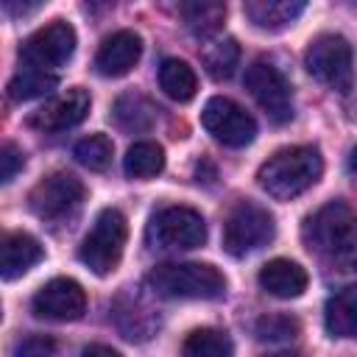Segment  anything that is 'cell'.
<instances>
[{"mask_svg":"<svg viewBox=\"0 0 357 357\" xmlns=\"http://www.w3.org/2000/svg\"><path fill=\"white\" fill-rule=\"evenodd\" d=\"M273 215L254 204V201H240L234 209L226 215L223 223V251L231 257H245L273 240Z\"/></svg>","mask_w":357,"mask_h":357,"instance_id":"cell-7","label":"cell"},{"mask_svg":"<svg viewBox=\"0 0 357 357\" xmlns=\"http://www.w3.org/2000/svg\"><path fill=\"white\" fill-rule=\"evenodd\" d=\"M301 237L310 251L332 262L343 259L357 251V212L343 201H332L304 220Z\"/></svg>","mask_w":357,"mask_h":357,"instance_id":"cell-2","label":"cell"},{"mask_svg":"<svg viewBox=\"0 0 357 357\" xmlns=\"http://www.w3.org/2000/svg\"><path fill=\"white\" fill-rule=\"evenodd\" d=\"M142 56V39L134 31H117L103 39V45L95 53V70L106 78H120L134 70V64Z\"/></svg>","mask_w":357,"mask_h":357,"instance_id":"cell-14","label":"cell"},{"mask_svg":"<svg viewBox=\"0 0 357 357\" xmlns=\"http://www.w3.org/2000/svg\"><path fill=\"white\" fill-rule=\"evenodd\" d=\"M304 8L307 3L301 0H248L243 6L245 17L262 31H282L293 25L304 14Z\"/></svg>","mask_w":357,"mask_h":357,"instance_id":"cell-17","label":"cell"},{"mask_svg":"<svg viewBox=\"0 0 357 357\" xmlns=\"http://www.w3.org/2000/svg\"><path fill=\"white\" fill-rule=\"evenodd\" d=\"M156 112H159V109H156L148 98L128 92V95L117 98L112 114H114L117 126L126 128V131H148V128L156 123Z\"/></svg>","mask_w":357,"mask_h":357,"instance_id":"cell-21","label":"cell"},{"mask_svg":"<svg viewBox=\"0 0 357 357\" xmlns=\"http://www.w3.org/2000/svg\"><path fill=\"white\" fill-rule=\"evenodd\" d=\"M201 61H204L206 73L215 81H223V78H229L234 73V67L240 61V47H237L234 39H218V42H212V45L204 47Z\"/></svg>","mask_w":357,"mask_h":357,"instance_id":"cell-25","label":"cell"},{"mask_svg":"<svg viewBox=\"0 0 357 357\" xmlns=\"http://www.w3.org/2000/svg\"><path fill=\"white\" fill-rule=\"evenodd\" d=\"M75 50V31L70 22L56 20L39 31H33L20 47V67L42 70L59 75V70L73 59Z\"/></svg>","mask_w":357,"mask_h":357,"instance_id":"cell-8","label":"cell"},{"mask_svg":"<svg viewBox=\"0 0 357 357\" xmlns=\"http://www.w3.org/2000/svg\"><path fill=\"white\" fill-rule=\"evenodd\" d=\"M304 67L315 81L326 84L340 95L351 92L354 86V50L340 33L315 36L304 53Z\"/></svg>","mask_w":357,"mask_h":357,"instance_id":"cell-4","label":"cell"},{"mask_svg":"<svg viewBox=\"0 0 357 357\" xmlns=\"http://www.w3.org/2000/svg\"><path fill=\"white\" fill-rule=\"evenodd\" d=\"M126 240H128V223L120 209L109 206L95 218L89 234L84 237V243L78 248V257L92 273L106 276L120 265Z\"/></svg>","mask_w":357,"mask_h":357,"instance_id":"cell-5","label":"cell"},{"mask_svg":"<svg viewBox=\"0 0 357 357\" xmlns=\"http://www.w3.org/2000/svg\"><path fill=\"white\" fill-rule=\"evenodd\" d=\"M184 357H231L234 354V343L223 329H195L187 335L184 346H181Z\"/></svg>","mask_w":357,"mask_h":357,"instance_id":"cell-22","label":"cell"},{"mask_svg":"<svg viewBox=\"0 0 357 357\" xmlns=\"http://www.w3.org/2000/svg\"><path fill=\"white\" fill-rule=\"evenodd\" d=\"M165 167V151L156 142H134L123 159V170L131 178H151L156 173H162Z\"/></svg>","mask_w":357,"mask_h":357,"instance_id":"cell-24","label":"cell"},{"mask_svg":"<svg viewBox=\"0 0 357 357\" xmlns=\"http://www.w3.org/2000/svg\"><path fill=\"white\" fill-rule=\"evenodd\" d=\"M187 28L198 36V39H209L220 31L223 20H226V6L215 3V0H201V3H181L178 6Z\"/></svg>","mask_w":357,"mask_h":357,"instance_id":"cell-19","label":"cell"},{"mask_svg":"<svg viewBox=\"0 0 357 357\" xmlns=\"http://www.w3.org/2000/svg\"><path fill=\"white\" fill-rule=\"evenodd\" d=\"M89 112V92L81 86H73L56 98H50L45 106L28 114V128H36L42 134H56L78 126Z\"/></svg>","mask_w":357,"mask_h":357,"instance_id":"cell-13","label":"cell"},{"mask_svg":"<svg viewBox=\"0 0 357 357\" xmlns=\"http://www.w3.org/2000/svg\"><path fill=\"white\" fill-rule=\"evenodd\" d=\"M324 173V159L318 148L312 145H290L268 156V162L259 167L257 181L259 187L276 198V201H290L310 190Z\"/></svg>","mask_w":357,"mask_h":357,"instance_id":"cell-1","label":"cell"},{"mask_svg":"<svg viewBox=\"0 0 357 357\" xmlns=\"http://www.w3.org/2000/svg\"><path fill=\"white\" fill-rule=\"evenodd\" d=\"M243 84L251 92V98L257 100V106L268 114V120L282 126L293 117V92H290L287 78L279 73V67L257 59L248 64Z\"/></svg>","mask_w":357,"mask_h":357,"instance_id":"cell-10","label":"cell"},{"mask_svg":"<svg viewBox=\"0 0 357 357\" xmlns=\"http://www.w3.org/2000/svg\"><path fill=\"white\" fill-rule=\"evenodd\" d=\"M81 357H123L120 351H114L112 346H103V343H92L81 351Z\"/></svg>","mask_w":357,"mask_h":357,"instance_id":"cell-29","label":"cell"},{"mask_svg":"<svg viewBox=\"0 0 357 357\" xmlns=\"http://www.w3.org/2000/svg\"><path fill=\"white\" fill-rule=\"evenodd\" d=\"M324 324L332 337H357V287H343L326 301Z\"/></svg>","mask_w":357,"mask_h":357,"instance_id":"cell-18","label":"cell"},{"mask_svg":"<svg viewBox=\"0 0 357 357\" xmlns=\"http://www.w3.org/2000/svg\"><path fill=\"white\" fill-rule=\"evenodd\" d=\"M22 165H25V153L14 142H3V148H0V181L8 184L22 170Z\"/></svg>","mask_w":357,"mask_h":357,"instance_id":"cell-28","label":"cell"},{"mask_svg":"<svg viewBox=\"0 0 357 357\" xmlns=\"http://www.w3.org/2000/svg\"><path fill=\"white\" fill-rule=\"evenodd\" d=\"M259 287L276 298H298L307 290V271L293 259H271L259 271Z\"/></svg>","mask_w":357,"mask_h":357,"instance_id":"cell-15","label":"cell"},{"mask_svg":"<svg viewBox=\"0 0 357 357\" xmlns=\"http://www.w3.org/2000/svg\"><path fill=\"white\" fill-rule=\"evenodd\" d=\"M145 282L162 298H218L226 290L223 273L206 262H165Z\"/></svg>","mask_w":357,"mask_h":357,"instance_id":"cell-3","label":"cell"},{"mask_svg":"<svg viewBox=\"0 0 357 357\" xmlns=\"http://www.w3.org/2000/svg\"><path fill=\"white\" fill-rule=\"evenodd\" d=\"M349 170H351V173L357 176V148H354V151L349 153Z\"/></svg>","mask_w":357,"mask_h":357,"instance_id":"cell-30","label":"cell"},{"mask_svg":"<svg viewBox=\"0 0 357 357\" xmlns=\"http://www.w3.org/2000/svg\"><path fill=\"white\" fill-rule=\"evenodd\" d=\"M206 240V223L201 212L190 206H165L148 223V243L151 248L162 251H187L198 248Z\"/></svg>","mask_w":357,"mask_h":357,"instance_id":"cell-9","label":"cell"},{"mask_svg":"<svg viewBox=\"0 0 357 357\" xmlns=\"http://www.w3.org/2000/svg\"><path fill=\"white\" fill-rule=\"evenodd\" d=\"M56 84H59V75H50V73H42V70H31V67H20L17 75L8 81V98L14 103H25V100L47 95L50 89H56Z\"/></svg>","mask_w":357,"mask_h":357,"instance_id":"cell-23","label":"cell"},{"mask_svg":"<svg viewBox=\"0 0 357 357\" xmlns=\"http://www.w3.org/2000/svg\"><path fill=\"white\" fill-rule=\"evenodd\" d=\"M265 357H296V354H290V351H276V354H265Z\"/></svg>","mask_w":357,"mask_h":357,"instance_id":"cell-31","label":"cell"},{"mask_svg":"<svg viewBox=\"0 0 357 357\" xmlns=\"http://www.w3.org/2000/svg\"><path fill=\"white\" fill-rule=\"evenodd\" d=\"M298 329H301L298 321L290 318V315H262L254 324V335L262 343H284V340H293L298 335Z\"/></svg>","mask_w":357,"mask_h":357,"instance_id":"cell-27","label":"cell"},{"mask_svg":"<svg viewBox=\"0 0 357 357\" xmlns=\"http://www.w3.org/2000/svg\"><path fill=\"white\" fill-rule=\"evenodd\" d=\"M112 151H114V145L106 134H89L81 142H75V148H73L75 159L89 170H106L112 162Z\"/></svg>","mask_w":357,"mask_h":357,"instance_id":"cell-26","label":"cell"},{"mask_svg":"<svg viewBox=\"0 0 357 357\" xmlns=\"http://www.w3.org/2000/svg\"><path fill=\"white\" fill-rule=\"evenodd\" d=\"M45 257L39 240L28 231H8L3 237V257H0V271L3 279L11 282L22 273H28L39 259Z\"/></svg>","mask_w":357,"mask_h":357,"instance_id":"cell-16","label":"cell"},{"mask_svg":"<svg viewBox=\"0 0 357 357\" xmlns=\"http://www.w3.org/2000/svg\"><path fill=\"white\" fill-rule=\"evenodd\" d=\"M204 128L223 145L229 148H243L257 137V123L254 117L234 100L229 98H209L204 112H201Z\"/></svg>","mask_w":357,"mask_h":357,"instance_id":"cell-11","label":"cell"},{"mask_svg":"<svg viewBox=\"0 0 357 357\" xmlns=\"http://www.w3.org/2000/svg\"><path fill=\"white\" fill-rule=\"evenodd\" d=\"M31 310L45 321H78L86 312V293L75 279L61 276L36 290V296L31 298Z\"/></svg>","mask_w":357,"mask_h":357,"instance_id":"cell-12","label":"cell"},{"mask_svg":"<svg viewBox=\"0 0 357 357\" xmlns=\"http://www.w3.org/2000/svg\"><path fill=\"white\" fill-rule=\"evenodd\" d=\"M159 86L165 89L167 98L184 103L195 95L198 89V78L192 73V67L181 59H165L162 67H159Z\"/></svg>","mask_w":357,"mask_h":357,"instance_id":"cell-20","label":"cell"},{"mask_svg":"<svg viewBox=\"0 0 357 357\" xmlns=\"http://www.w3.org/2000/svg\"><path fill=\"white\" fill-rule=\"evenodd\" d=\"M84 192L86 190L78 176H73L67 170H56V173L45 176L42 181H36V187L28 192V206L39 220L61 223L81 209Z\"/></svg>","mask_w":357,"mask_h":357,"instance_id":"cell-6","label":"cell"}]
</instances>
